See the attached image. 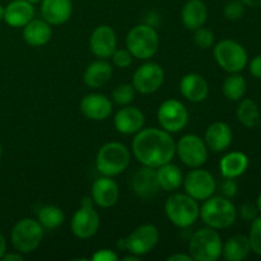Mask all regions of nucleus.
Listing matches in <instances>:
<instances>
[{
	"label": "nucleus",
	"mask_w": 261,
	"mask_h": 261,
	"mask_svg": "<svg viewBox=\"0 0 261 261\" xmlns=\"http://www.w3.org/2000/svg\"><path fill=\"white\" fill-rule=\"evenodd\" d=\"M217 64L228 73H240L247 64V53L244 46L233 40H222L214 47Z\"/></svg>",
	"instance_id": "9"
},
{
	"label": "nucleus",
	"mask_w": 261,
	"mask_h": 261,
	"mask_svg": "<svg viewBox=\"0 0 261 261\" xmlns=\"http://www.w3.org/2000/svg\"><path fill=\"white\" fill-rule=\"evenodd\" d=\"M92 260L93 261H116L119 260V255L115 251L109 249H102L98 250L93 254L92 256Z\"/></svg>",
	"instance_id": "40"
},
{
	"label": "nucleus",
	"mask_w": 261,
	"mask_h": 261,
	"mask_svg": "<svg viewBox=\"0 0 261 261\" xmlns=\"http://www.w3.org/2000/svg\"><path fill=\"white\" fill-rule=\"evenodd\" d=\"M185 193L195 200H206L214 195L217 190V182L214 176L209 171L194 168L186 175L182 182Z\"/></svg>",
	"instance_id": "11"
},
{
	"label": "nucleus",
	"mask_w": 261,
	"mask_h": 261,
	"mask_svg": "<svg viewBox=\"0 0 261 261\" xmlns=\"http://www.w3.org/2000/svg\"><path fill=\"white\" fill-rule=\"evenodd\" d=\"M160 241V231L154 224H142L137 227L129 236L125 239V246L130 254L137 256L147 255L157 246Z\"/></svg>",
	"instance_id": "13"
},
{
	"label": "nucleus",
	"mask_w": 261,
	"mask_h": 261,
	"mask_svg": "<svg viewBox=\"0 0 261 261\" xmlns=\"http://www.w3.org/2000/svg\"><path fill=\"white\" fill-rule=\"evenodd\" d=\"M222 239L214 228L198 229L189 242V254L195 261H217L222 256Z\"/></svg>",
	"instance_id": "6"
},
{
	"label": "nucleus",
	"mask_w": 261,
	"mask_h": 261,
	"mask_svg": "<svg viewBox=\"0 0 261 261\" xmlns=\"http://www.w3.org/2000/svg\"><path fill=\"white\" fill-rule=\"evenodd\" d=\"M250 73L255 78L261 79V55L252 59V61L250 63Z\"/></svg>",
	"instance_id": "41"
},
{
	"label": "nucleus",
	"mask_w": 261,
	"mask_h": 261,
	"mask_svg": "<svg viewBox=\"0 0 261 261\" xmlns=\"http://www.w3.org/2000/svg\"><path fill=\"white\" fill-rule=\"evenodd\" d=\"M246 89V81L239 73H231V75L227 76L226 81L223 82V87H222L224 97L231 101H240L244 98Z\"/></svg>",
	"instance_id": "32"
},
{
	"label": "nucleus",
	"mask_w": 261,
	"mask_h": 261,
	"mask_svg": "<svg viewBox=\"0 0 261 261\" xmlns=\"http://www.w3.org/2000/svg\"><path fill=\"white\" fill-rule=\"evenodd\" d=\"M224 17L228 20H239L245 14V4L241 0H232L224 5Z\"/></svg>",
	"instance_id": "36"
},
{
	"label": "nucleus",
	"mask_w": 261,
	"mask_h": 261,
	"mask_svg": "<svg viewBox=\"0 0 261 261\" xmlns=\"http://www.w3.org/2000/svg\"><path fill=\"white\" fill-rule=\"evenodd\" d=\"M81 111L87 119L103 121L111 115L112 103L105 94L89 93L82 98Z\"/></svg>",
	"instance_id": "18"
},
{
	"label": "nucleus",
	"mask_w": 261,
	"mask_h": 261,
	"mask_svg": "<svg viewBox=\"0 0 261 261\" xmlns=\"http://www.w3.org/2000/svg\"><path fill=\"white\" fill-rule=\"evenodd\" d=\"M249 158L242 152L227 153L219 162V170L223 177L237 178L246 172Z\"/></svg>",
	"instance_id": "27"
},
{
	"label": "nucleus",
	"mask_w": 261,
	"mask_h": 261,
	"mask_svg": "<svg viewBox=\"0 0 261 261\" xmlns=\"http://www.w3.org/2000/svg\"><path fill=\"white\" fill-rule=\"evenodd\" d=\"M208 18V8L203 0H189L181 10V20L186 30L195 31L203 27Z\"/></svg>",
	"instance_id": "24"
},
{
	"label": "nucleus",
	"mask_w": 261,
	"mask_h": 261,
	"mask_svg": "<svg viewBox=\"0 0 261 261\" xmlns=\"http://www.w3.org/2000/svg\"><path fill=\"white\" fill-rule=\"evenodd\" d=\"M43 227L37 219L23 218L13 227L10 240L12 245L20 254H31L40 246L43 237Z\"/></svg>",
	"instance_id": "7"
},
{
	"label": "nucleus",
	"mask_w": 261,
	"mask_h": 261,
	"mask_svg": "<svg viewBox=\"0 0 261 261\" xmlns=\"http://www.w3.org/2000/svg\"><path fill=\"white\" fill-rule=\"evenodd\" d=\"M117 47L116 33L110 25L101 24L96 27L89 37V48L99 59L111 58Z\"/></svg>",
	"instance_id": "15"
},
{
	"label": "nucleus",
	"mask_w": 261,
	"mask_h": 261,
	"mask_svg": "<svg viewBox=\"0 0 261 261\" xmlns=\"http://www.w3.org/2000/svg\"><path fill=\"white\" fill-rule=\"evenodd\" d=\"M245 5L251 8H259L261 7V0H241Z\"/></svg>",
	"instance_id": "46"
},
{
	"label": "nucleus",
	"mask_w": 261,
	"mask_h": 261,
	"mask_svg": "<svg viewBox=\"0 0 261 261\" xmlns=\"http://www.w3.org/2000/svg\"><path fill=\"white\" fill-rule=\"evenodd\" d=\"M160 23V15L155 12H149L148 13V17L145 18V24L152 25V27L155 28V25Z\"/></svg>",
	"instance_id": "42"
},
{
	"label": "nucleus",
	"mask_w": 261,
	"mask_h": 261,
	"mask_svg": "<svg viewBox=\"0 0 261 261\" xmlns=\"http://www.w3.org/2000/svg\"><path fill=\"white\" fill-rule=\"evenodd\" d=\"M2 260L4 261H23L24 260V257H23V255L20 254V252H9V254H4L3 255Z\"/></svg>",
	"instance_id": "44"
},
{
	"label": "nucleus",
	"mask_w": 261,
	"mask_h": 261,
	"mask_svg": "<svg viewBox=\"0 0 261 261\" xmlns=\"http://www.w3.org/2000/svg\"><path fill=\"white\" fill-rule=\"evenodd\" d=\"M37 221L40 222L43 229H53L59 228L61 224L65 221V214H64L63 209L59 208L56 205H46L38 211L37 213Z\"/></svg>",
	"instance_id": "30"
},
{
	"label": "nucleus",
	"mask_w": 261,
	"mask_h": 261,
	"mask_svg": "<svg viewBox=\"0 0 261 261\" xmlns=\"http://www.w3.org/2000/svg\"><path fill=\"white\" fill-rule=\"evenodd\" d=\"M194 42L198 47L203 48V50L211 48L214 43V33L208 28L199 27L194 33Z\"/></svg>",
	"instance_id": "35"
},
{
	"label": "nucleus",
	"mask_w": 261,
	"mask_h": 261,
	"mask_svg": "<svg viewBox=\"0 0 261 261\" xmlns=\"http://www.w3.org/2000/svg\"><path fill=\"white\" fill-rule=\"evenodd\" d=\"M176 153L184 165L190 168L201 167L208 160V147L195 134L184 135L176 144Z\"/></svg>",
	"instance_id": "10"
},
{
	"label": "nucleus",
	"mask_w": 261,
	"mask_h": 261,
	"mask_svg": "<svg viewBox=\"0 0 261 261\" xmlns=\"http://www.w3.org/2000/svg\"><path fill=\"white\" fill-rule=\"evenodd\" d=\"M114 65H116L120 69H126L132 65L133 63V55L127 48H120V50H115V53L111 56Z\"/></svg>",
	"instance_id": "37"
},
{
	"label": "nucleus",
	"mask_w": 261,
	"mask_h": 261,
	"mask_svg": "<svg viewBox=\"0 0 261 261\" xmlns=\"http://www.w3.org/2000/svg\"><path fill=\"white\" fill-rule=\"evenodd\" d=\"M160 189L165 191H176L184 182V176L178 166L168 162L155 168Z\"/></svg>",
	"instance_id": "29"
},
{
	"label": "nucleus",
	"mask_w": 261,
	"mask_h": 261,
	"mask_svg": "<svg viewBox=\"0 0 261 261\" xmlns=\"http://www.w3.org/2000/svg\"><path fill=\"white\" fill-rule=\"evenodd\" d=\"M4 13H5V8L3 5H0V20L4 19Z\"/></svg>",
	"instance_id": "48"
},
{
	"label": "nucleus",
	"mask_w": 261,
	"mask_h": 261,
	"mask_svg": "<svg viewBox=\"0 0 261 261\" xmlns=\"http://www.w3.org/2000/svg\"><path fill=\"white\" fill-rule=\"evenodd\" d=\"M160 47V36L157 30L145 23L138 24L130 30L126 36V48L133 58L148 60L155 55Z\"/></svg>",
	"instance_id": "5"
},
{
	"label": "nucleus",
	"mask_w": 261,
	"mask_h": 261,
	"mask_svg": "<svg viewBox=\"0 0 261 261\" xmlns=\"http://www.w3.org/2000/svg\"><path fill=\"white\" fill-rule=\"evenodd\" d=\"M122 260L124 261H138L139 260V256H137V255H134V254H130V255H127V256H125Z\"/></svg>",
	"instance_id": "47"
},
{
	"label": "nucleus",
	"mask_w": 261,
	"mask_h": 261,
	"mask_svg": "<svg viewBox=\"0 0 261 261\" xmlns=\"http://www.w3.org/2000/svg\"><path fill=\"white\" fill-rule=\"evenodd\" d=\"M237 119L244 126L255 127L260 121V110L256 102L250 98H245L240 102L237 109Z\"/></svg>",
	"instance_id": "31"
},
{
	"label": "nucleus",
	"mask_w": 261,
	"mask_h": 261,
	"mask_svg": "<svg viewBox=\"0 0 261 261\" xmlns=\"http://www.w3.org/2000/svg\"><path fill=\"white\" fill-rule=\"evenodd\" d=\"M251 252L249 237L244 234H236L227 240L222 246V256L227 261H242Z\"/></svg>",
	"instance_id": "28"
},
{
	"label": "nucleus",
	"mask_w": 261,
	"mask_h": 261,
	"mask_svg": "<svg viewBox=\"0 0 261 261\" xmlns=\"http://www.w3.org/2000/svg\"><path fill=\"white\" fill-rule=\"evenodd\" d=\"M165 82V70L157 63H145L135 70L133 75V87L142 94L157 92Z\"/></svg>",
	"instance_id": "14"
},
{
	"label": "nucleus",
	"mask_w": 261,
	"mask_h": 261,
	"mask_svg": "<svg viewBox=\"0 0 261 261\" xmlns=\"http://www.w3.org/2000/svg\"><path fill=\"white\" fill-rule=\"evenodd\" d=\"M167 261H193V257L190 254H181V252H176V254L170 255L167 257Z\"/></svg>",
	"instance_id": "43"
},
{
	"label": "nucleus",
	"mask_w": 261,
	"mask_h": 261,
	"mask_svg": "<svg viewBox=\"0 0 261 261\" xmlns=\"http://www.w3.org/2000/svg\"><path fill=\"white\" fill-rule=\"evenodd\" d=\"M180 92L188 101L199 103L208 97L209 84L200 74L189 73L181 79Z\"/></svg>",
	"instance_id": "22"
},
{
	"label": "nucleus",
	"mask_w": 261,
	"mask_h": 261,
	"mask_svg": "<svg viewBox=\"0 0 261 261\" xmlns=\"http://www.w3.org/2000/svg\"><path fill=\"white\" fill-rule=\"evenodd\" d=\"M251 251L256 255H261V217H256L252 221L249 234Z\"/></svg>",
	"instance_id": "34"
},
{
	"label": "nucleus",
	"mask_w": 261,
	"mask_h": 261,
	"mask_svg": "<svg viewBox=\"0 0 261 261\" xmlns=\"http://www.w3.org/2000/svg\"><path fill=\"white\" fill-rule=\"evenodd\" d=\"M232 139H233V134H232V129L229 127V125L223 121H217L209 125L205 132L204 142H205L208 149H211L212 152L219 153L228 149Z\"/></svg>",
	"instance_id": "20"
},
{
	"label": "nucleus",
	"mask_w": 261,
	"mask_h": 261,
	"mask_svg": "<svg viewBox=\"0 0 261 261\" xmlns=\"http://www.w3.org/2000/svg\"><path fill=\"white\" fill-rule=\"evenodd\" d=\"M157 119L161 127L168 133H178L188 125L189 112L177 99H167L160 106Z\"/></svg>",
	"instance_id": "12"
},
{
	"label": "nucleus",
	"mask_w": 261,
	"mask_h": 261,
	"mask_svg": "<svg viewBox=\"0 0 261 261\" xmlns=\"http://www.w3.org/2000/svg\"><path fill=\"white\" fill-rule=\"evenodd\" d=\"M7 252V241H5V237L3 236V233L0 232V260H2L3 255Z\"/></svg>",
	"instance_id": "45"
},
{
	"label": "nucleus",
	"mask_w": 261,
	"mask_h": 261,
	"mask_svg": "<svg viewBox=\"0 0 261 261\" xmlns=\"http://www.w3.org/2000/svg\"><path fill=\"white\" fill-rule=\"evenodd\" d=\"M132 148L135 158L143 166L153 168L171 162L176 154V143L171 133L157 127H147L138 132Z\"/></svg>",
	"instance_id": "1"
},
{
	"label": "nucleus",
	"mask_w": 261,
	"mask_h": 261,
	"mask_svg": "<svg viewBox=\"0 0 261 261\" xmlns=\"http://www.w3.org/2000/svg\"><path fill=\"white\" fill-rule=\"evenodd\" d=\"M35 18V8L28 0H13L5 7L4 20L10 27H24Z\"/></svg>",
	"instance_id": "23"
},
{
	"label": "nucleus",
	"mask_w": 261,
	"mask_h": 261,
	"mask_svg": "<svg viewBox=\"0 0 261 261\" xmlns=\"http://www.w3.org/2000/svg\"><path fill=\"white\" fill-rule=\"evenodd\" d=\"M112 76V66L105 59L93 61L84 71V83L89 88H99L105 86Z\"/></svg>",
	"instance_id": "26"
},
{
	"label": "nucleus",
	"mask_w": 261,
	"mask_h": 261,
	"mask_svg": "<svg viewBox=\"0 0 261 261\" xmlns=\"http://www.w3.org/2000/svg\"><path fill=\"white\" fill-rule=\"evenodd\" d=\"M256 205H257V209H259V212H261V193H260L259 198H257V203H256Z\"/></svg>",
	"instance_id": "49"
},
{
	"label": "nucleus",
	"mask_w": 261,
	"mask_h": 261,
	"mask_svg": "<svg viewBox=\"0 0 261 261\" xmlns=\"http://www.w3.org/2000/svg\"><path fill=\"white\" fill-rule=\"evenodd\" d=\"M165 212L167 218L178 228H189L200 217L198 200L188 194H173L166 200Z\"/></svg>",
	"instance_id": "3"
},
{
	"label": "nucleus",
	"mask_w": 261,
	"mask_h": 261,
	"mask_svg": "<svg viewBox=\"0 0 261 261\" xmlns=\"http://www.w3.org/2000/svg\"><path fill=\"white\" fill-rule=\"evenodd\" d=\"M51 36H53L51 24H48L43 18L42 19L33 18L23 27V38L28 45L33 47L46 45L51 40Z\"/></svg>",
	"instance_id": "25"
},
{
	"label": "nucleus",
	"mask_w": 261,
	"mask_h": 261,
	"mask_svg": "<svg viewBox=\"0 0 261 261\" xmlns=\"http://www.w3.org/2000/svg\"><path fill=\"white\" fill-rule=\"evenodd\" d=\"M101 224L99 214L93 208V200L86 196L82 200V205L74 213L70 222L71 232L75 237L81 240H88L97 233Z\"/></svg>",
	"instance_id": "8"
},
{
	"label": "nucleus",
	"mask_w": 261,
	"mask_h": 261,
	"mask_svg": "<svg viewBox=\"0 0 261 261\" xmlns=\"http://www.w3.org/2000/svg\"><path fill=\"white\" fill-rule=\"evenodd\" d=\"M41 14L42 18L51 25L64 24L73 13L71 0H42Z\"/></svg>",
	"instance_id": "21"
},
{
	"label": "nucleus",
	"mask_w": 261,
	"mask_h": 261,
	"mask_svg": "<svg viewBox=\"0 0 261 261\" xmlns=\"http://www.w3.org/2000/svg\"><path fill=\"white\" fill-rule=\"evenodd\" d=\"M135 92L133 84H120L112 91V99L119 106H127L135 99Z\"/></svg>",
	"instance_id": "33"
},
{
	"label": "nucleus",
	"mask_w": 261,
	"mask_h": 261,
	"mask_svg": "<svg viewBox=\"0 0 261 261\" xmlns=\"http://www.w3.org/2000/svg\"><path fill=\"white\" fill-rule=\"evenodd\" d=\"M257 205L252 203H245L242 204L241 208H240V216L245 219V221H254L257 217Z\"/></svg>",
	"instance_id": "39"
},
{
	"label": "nucleus",
	"mask_w": 261,
	"mask_h": 261,
	"mask_svg": "<svg viewBox=\"0 0 261 261\" xmlns=\"http://www.w3.org/2000/svg\"><path fill=\"white\" fill-rule=\"evenodd\" d=\"M28 2L32 3V4H36V3H40V2H42V0H28Z\"/></svg>",
	"instance_id": "50"
},
{
	"label": "nucleus",
	"mask_w": 261,
	"mask_h": 261,
	"mask_svg": "<svg viewBox=\"0 0 261 261\" xmlns=\"http://www.w3.org/2000/svg\"><path fill=\"white\" fill-rule=\"evenodd\" d=\"M200 218L211 228H228L236 222V206L228 198L211 196L206 200H204L203 205H201Z\"/></svg>",
	"instance_id": "2"
},
{
	"label": "nucleus",
	"mask_w": 261,
	"mask_h": 261,
	"mask_svg": "<svg viewBox=\"0 0 261 261\" xmlns=\"http://www.w3.org/2000/svg\"><path fill=\"white\" fill-rule=\"evenodd\" d=\"M144 121V114L138 107L129 106V105L119 110L114 119V124L117 132L125 135L137 134L143 129Z\"/></svg>",
	"instance_id": "19"
},
{
	"label": "nucleus",
	"mask_w": 261,
	"mask_h": 261,
	"mask_svg": "<svg viewBox=\"0 0 261 261\" xmlns=\"http://www.w3.org/2000/svg\"><path fill=\"white\" fill-rule=\"evenodd\" d=\"M2 153H3V148H2V144H0V157H2Z\"/></svg>",
	"instance_id": "51"
},
{
	"label": "nucleus",
	"mask_w": 261,
	"mask_h": 261,
	"mask_svg": "<svg viewBox=\"0 0 261 261\" xmlns=\"http://www.w3.org/2000/svg\"><path fill=\"white\" fill-rule=\"evenodd\" d=\"M129 163L130 152L122 143H106L97 153L96 168L102 176L115 177L124 172Z\"/></svg>",
	"instance_id": "4"
},
{
	"label": "nucleus",
	"mask_w": 261,
	"mask_h": 261,
	"mask_svg": "<svg viewBox=\"0 0 261 261\" xmlns=\"http://www.w3.org/2000/svg\"><path fill=\"white\" fill-rule=\"evenodd\" d=\"M237 190H239V188H237V184H236V181H234V178L224 177V181L221 184L222 196L232 199L236 196Z\"/></svg>",
	"instance_id": "38"
},
{
	"label": "nucleus",
	"mask_w": 261,
	"mask_h": 261,
	"mask_svg": "<svg viewBox=\"0 0 261 261\" xmlns=\"http://www.w3.org/2000/svg\"><path fill=\"white\" fill-rule=\"evenodd\" d=\"M92 200L101 208H111L119 201L120 189L112 177L102 176L92 185Z\"/></svg>",
	"instance_id": "16"
},
{
	"label": "nucleus",
	"mask_w": 261,
	"mask_h": 261,
	"mask_svg": "<svg viewBox=\"0 0 261 261\" xmlns=\"http://www.w3.org/2000/svg\"><path fill=\"white\" fill-rule=\"evenodd\" d=\"M132 189L139 198L152 199L160 190L155 168L144 166L135 171L132 177Z\"/></svg>",
	"instance_id": "17"
}]
</instances>
